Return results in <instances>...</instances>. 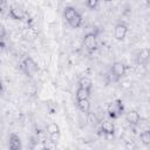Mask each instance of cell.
Masks as SVG:
<instances>
[{
	"mask_svg": "<svg viewBox=\"0 0 150 150\" xmlns=\"http://www.w3.org/2000/svg\"><path fill=\"white\" fill-rule=\"evenodd\" d=\"M123 111H124V105L121 100H115L112 103L108 105V115L112 120L118 118L123 114Z\"/></svg>",
	"mask_w": 150,
	"mask_h": 150,
	"instance_id": "obj_1",
	"label": "cell"
},
{
	"mask_svg": "<svg viewBox=\"0 0 150 150\" xmlns=\"http://www.w3.org/2000/svg\"><path fill=\"white\" fill-rule=\"evenodd\" d=\"M83 47L89 52L93 53L97 49V36L94 32H89L83 36Z\"/></svg>",
	"mask_w": 150,
	"mask_h": 150,
	"instance_id": "obj_2",
	"label": "cell"
},
{
	"mask_svg": "<svg viewBox=\"0 0 150 150\" xmlns=\"http://www.w3.org/2000/svg\"><path fill=\"white\" fill-rule=\"evenodd\" d=\"M111 74L114 75V77L116 80H121L122 77L125 76L127 74V66L123 62L120 61H115L111 64Z\"/></svg>",
	"mask_w": 150,
	"mask_h": 150,
	"instance_id": "obj_3",
	"label": "cell"
},
{
	"mask_svg": "<svg viewBox=\"0 0 150 150\" xmlns=\"http://www.w3.org/2000/svg\"><path fill=\"white\" fill-rule=\"evenodd\" d=\"M127 33H128V26L124 22L116 23V26L114 28V36L117 41H123L127 36Z\"/></svg>",
	"mask_w": 150,
	"mask_h": 150,
	"instance_id": "obj_4",
	"label": "cell"
},
{
	"mask_svg": "<svg viewBox=\"0 0 150 150\" xmlns=\"http://www.w3.org/2000/svg\"><path fill=\"white\" fill-rule=\"evenodd\" d=\"M21 69L29 76H32L36 70H38V66L36 63L30 59V57H26L23 60V62L21 63Z\"/></svg>",
	"mask_w": 150,
	"mask_h": 150,
	"instance_id": "obj_5",
	"label": "cell"
},
{
	"mask_svg": "<svg viewBox=\"0 0 150 150\" xmlns=\"http://www.w3.org/2000/svg\"><path fill=\"white\" fill-rule=\"evenodd\" d=\"M8 15L13 20H22L25 18L26 13H25L22 7H20V6H12L8 9Z\"/></svg>",
	"mask_w": 150,
	"mask_h": 150,
	"instance_id": "obj_6",
	"label": "cell"
},
{
	"mask_svg": "<svg viewBox=\"0 0 150 150\" xmlns=\"http://www.w3.org/2000/svg\"><path fill=\"white\" fill-rule=\"evenodd\" d=\"M125 121L131 125H137L141 121V116L136 110H129L125 114Z\"/></svg>",
	"mask_w": 150,
	"mask_h": 150,
	"instance_id": "obj_7",
	"label": "cell"
},
{
	"mask_svg": "<svg viewBox=\"0 0 150 150\" xmlns=\"http://www.w3.org/2000/svg\"><path fill=\"white\" fill-rule=\"evenodd\" d=\"M8 146L11 150H20L21 149V139L16 134H11L8 139Z\"/></svg>",
	"mask_w": 150,
	"mask_h": 150,
	"instance_id": "obj_8",
	"label": "cell"
},
{
	"mask_svg": "<svg viewBox=\"0 0 150 150\" xmlns=\"http://www.w3.org/2000/svg\"><path fill=\"white\" fill-rule=\"evenodd\" d=\"M150 61V48H142L137 54V63L146 64Z\"/></svg>",
	"mask_w": 150,
	"mask_h": 150,
	"instance_id": "obj_9",
	"label": "cell"
},
{
	"mask_svg": "<svg viewBox=\"0 0 150 150\" xmlns=\"http://www.w3.org/2000/svg\"><path fill=\"white\" fill-rule=\"evenodd\" d=\"M101 131L105 135H114L115 132V125L110 121H103L101 123Z\"/></svg>",
	"mask_w": 150,
	"mask_h": 150,
	"instance_id": "obj_10",
	"label": "cell"
},
{
	"mask_svg": "<svg viewBox=\"0 0 150 150\" xmlns=\"http://www.w3.org/2000/svg\"><path fill=\"white\" fill-rule=\"evenodd\" d=\"M79 14V12L74 8V7H71V6H66L64 7V9H63V18L66 19V21L68 22V21H70L74 16H76Z\"/></svg>",
	"mask_w": 150,
	"mask_h": 150,
	"instance_id": "obj_11",
	"label": "cell"
},
{
	"mask_svg": "<svg viewBox=\"0 0 150 150\" xmlns=\"http://www.w3.org/2000/svg\"><path fill=\"white\" fill-rule=\"evenodd\" d=\"M90 94H91V89H87V88H82V87H79L77 90H76V101L77 100H84V98H89L90 97Z\"/></svg>",
	"mask_w": 150,
	"mask_h": 150,
	"instance_id": "obj_12",
	"label": "cell"
},
{
	"mask_svg": "<svg viewBox=\"0 0 150 150\" xmlns=\"http://www.w3.org/2000/svg\"><path fill=\"white\" fill-rule=\"evenodd\" d=\"M77 108L84 112V114H88L89 110H90V102H89V98H84V100H77Z\"/></svg>",
	"mask_w": 150,
	"mask_h": 150,
	"instance_id": "obj_13",
	"label": "cell"
},
{
	"mask_svg": "<svg viewBox=\"0 0 150 150\" xmlns=\"http://www.w3.org/2000/svg\"><path fill=\"white\" fill-rule=\"evenodd\" d=\"M79 87H82V88H87V89H91L93 87V81L88 77V76H82L79 82H77Z\"/></svg>",
	"mask_w": 150,
	"mask_h": 150,
	"instance_id": "obj_14",
	"label": "cell"
},
{
	"mask_svg": "<svg viewBox=\"0 0 150 150\" xmlns=\"http://www.w3.org/2000/svg\"><path fill=\"white\" fill-rule=\"evenodd\" d=\"M68 23H69V26L70 27H73V28H79L80 26H81V23H82V16H81V14L79 13L76 16H74L70 21H68Z\"/></svg>",
	"mask_w": 150,
	"mask_h": 150,
	"instance_id": "obj_15",
	"label": "cell"
},
{
	"mask_svg": "<svg viewBox=\"0 0 150 150\" xmlns=\"http://www.w3.org/2000/svg\"><path fill=\"white\" fill-rule=\"evenodd\" d=\"M141 138V142L144 144V145H150V130H145L139 136Z\"/></svg>",
	"mask_w": 150,
	"mask_h": 150,
	"instance_id": "obj_16",
	"label": "cell"
},
{
	"mask_svg": "<svg viewBox=\"0 0 150 150\" xmlns=\"http://www.w3.org/2000/svg\"><path fill=\"white\" fill-rule=\"evenodd\" d=\"M46 130H47V132H48L49 135H52V134H54V132H59V131H60V128H59V125H57L56 123H49V124L46 127Z\"/></svg>",
	"mask_w": 150,
	"mask_h": 150,
	"instance_id": "obj_17",
	"label": "cell"
},
{
	"mask_svg": "<svg viewBox=\"0 0 150 150\" xmlns=\"http://www.w3.org/2000/svg\"><path fill=\"white\" fill-rule=\"evenodd\" d=\"M135 71L138 76H144L146 74V68H145V64H141V63H137L136 68H135Z\"/></svg>",
	"mask_w": 150,
	"mask_h": 150,
	"instance_id": "obj_18",
	"label": "cell"
},
{
	"mask_svg": "<svg viewBox=\"0 0 150 150\" xmlns=\"http://www.w3.org/2000/svg\"><path fill=\"white\" fill-rule=\"evenodd\" d=\"M49 138H50V142H52V143L57 144L59 141H60V138H61V132H60V131H59V132H54V134L49 135Z\"/></svg>",
	"mask_w": 150,
	"mask_h": 150,
	"instance_id": "obj_19",
	"label": "cell"
},
{
	"mask_svg": "<svg viewBox=\"0 0 150 150\" xmlns=\"http://www.w3.org/2000/svg\"><path fill=\"white\" fill-rule=\"evenodd\" d=\"M98 1H100V0H87L86 4H87V7H88V8L95 9V8L98 6Z\"/></svg>",
	"mask_w": 150,
	"mask_h": 150,
	"instance_id": "obj_20",
	"label": "cell"
},
{
	"mask_svg": "<svg viewBox=\"0 0 150 150\" xmlns=\"http://www.w3.org/2000/svg\"><path fill=\"white\" fill-rule=\"evenodd\" d=\"M145 1H146V5L150 7V0H145Z\"/></svg>",
	"mask_w": 150,
	"mask_h": 150,
	"instance_id": "obj_21",
	"label": "cell"
},
{
	"mask_svg": "<svg viewBox=\"0 0 150 150\" xmlns=\"http://www.w3.org/2000/svg\"><path fill=\"white\" fill-rule=\"evenodd\" d=\"M104 1H111V0H104Z\"/></svg>",
	"mask_w": 150,
	"mask_h": 150,
	"instance_id": "obj_22",
	"label": "cell"
},
{
	"mask_svg": "<svg viewBox=\"0 0 150 150\" xmlns=\"http://www.w3.org/2000/svg\"><path fill=\"white\" fill-rule=\"evenodd\" d=\"M149 101H150V100H149Z\"/></svg>",
	"mask_w": 150,
	"mask_h": 150,
	"instance_id": "obj_23",
	"label": "cell"
}]
</instances>
